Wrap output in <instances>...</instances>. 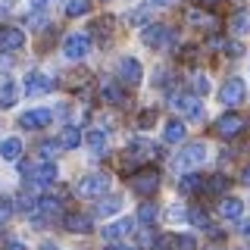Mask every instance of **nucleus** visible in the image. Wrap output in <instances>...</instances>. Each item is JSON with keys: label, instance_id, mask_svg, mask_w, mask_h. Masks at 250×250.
<instances>
[{"label": "nucleus", "instance_id": "nucleus-24", "mask_svg": "<svg viewBox=\"0 0 250 250\" xmlns=\"http://www.w3.org/2000/svg\"><path fill=\"white\" fill-rule=\"evenodd\" d=\"M119 207H122V197L116 194V197H109V200H100V203H97V213H100V216H109V213H116Z\"/></svg>", "mask_w": 250, "mask_h": 250}, {"label": "nucleus", "instance_id": "nucleus-40", "mask_svg": "<svg viewBox=\"0 0 250 250\" xmlns=\"http://www.w3.org/2000/svg\"><path fill=\"white\" fill-rule=\"evenodd\" d=\"M207 88H209V84H207V78L200 75V78H197V91H200V94H207Z\"/></svg>", "mask_w": 250, "mask_h": 250}, {"label": "nucleus", "instance_id": "nucleus-10", "mask_svg": "<svg viewBox=\"0 0 250 250\" xmlns=\"http://www.w3.org/2000/svg\"><path fill=\"white\" fill-rule=\"evenodd\" d=\"M141 38H144V44H147V47H163L166 41H172L175 35H172L166 25H147L144 31H141Z\"/></svg>", "mask_w": 250, "mask_h": 250}, {"label": "nucleus", "instance_id": "nucleus-9", "mask_svg": "<svg viewBox=\"0 0 250 250\" xmlns=\"http://www.w3.org/2000/svg\"><path fill=\"white\" fill-rule=\"evenodd\" d=\"M207 160V144H188L182 153H178V166L182 169H191V166H200Z\"/></svg>", "mask_w": 250, "mask_h": 250}, {"label": "nucleus", "instance_id": "nucleus-12", "mask_svg": "<svg viewBox=\"0 0 250 250\" xmlns=\"http://www.w3.org/2000/svg\"><path fill=\"white\" fill-rule=\"evenodd\" d=\"M25 44V35H22L19 28H0V50H19V47Z\"/></svg>", "mask_w": 250, "mask_h": 250}, {"label": "nucleus", "instance_id": "nucleus-30", "mask_svg": "<svg viewBox=\"0 0 250 250\" xmlns=\"http://www.w3.org/2000/svg\"><path fill=\"white\" fill-rule=\"evenodd\" d=\"M175 250H197L194 234H178V238H175Z\"/></svg>", "mask_w": 250, "mask_h": 250}, {"label": "nucleus", "instance_id": "nucleus-41", "mask_svg": "<svg viewBox=\"0 0 250 250\" xmlns=\"http://www.w3.org/2000/svg\"><path fill=\"white\" fill-rule=\"evenodd\" d=\"M150 3H156V6H169V3H175V0H150Z\"/></svg>", "mask_w": 250, "mask_h": 250}, {"label": "nucleus", "instance_id": "nucleus-25", "mask_svg": "<svg viewBox=\"0 0 250 250\" xmlns=\"http://www.w3.org/2000/svg\"><path fill=\"white\" fill-rule=\"evenodd\" d=\"M178 188H182V194L200 191V188H203V178H200V175H185V178H182V185H178Z\"/></svg>", "mask_w": 250, "mask_h": 250}, {"label": "nucleus", "instance_id": "nucleus-31", "mask_svg": "<svg viewBox=\"0 0 250 250\" xmlns=\"http://www.w3.org/2000/svg\"><path fill=\"white\" fill-rule=\"evenodd\" d=\"M60 150H62L60 141H44V144H41V156H47V160H53V156H57Z\"/></svg>", "mask_w": 250, "mask_h": 250}, {"label": "nucleus", "instance_id": "nucleus-28", "mask_svg": "<svg viewBox=\"0 0 250 250\" xmlns=\"http://www.w3.org/2000/svg\"><path fill=\"white\" fill-rule=\"evenodd\" d=\"M104 100L106 104H122L125 94H122V88H116V84H104Z\"/></svg>", "mask_w": 250, "mask_h": 250}, {"label": "nucleus", "instance_id": "nucleus-1", "mask_svg": "<svg viewBox=\"0 0 250 250\" xmlns=\"http://www.w3.org/2000/svg\"><path fill=\"white\" fill-rule=\"evenodd\" d=\"M106 188H109V175H106V172H91V175H84L82 182L75 185V194H78V197L94 200V197H100V194H106Z\"/></svg>", "mask_w": 250, "mask_h": 250}, {"label": "nucleus", "instance_id": "nucleus-18", "mask_svg": "<svg viewBox=\"0 0 250 250\" xmlns=\"http://www.w3.org/2000/svg\"><path fill=\"white\" fill-rule=\"evenodd\" d=\"M219 213H222L225 219H234V222H238V219L244 216V203L234 200V197H225L222 203H219Z\"/></svg>", "mask_w": 250, "mask_h": 250}, {"label": "nucleus", "instance_id": "nucleus-11", "mask_svg": "<svg viewBox=\"0 0 250 250\" xmlns=\"http://www.w3.org/2000/svg\"><path fill=\"white\" fill-rule=\"evenodd\" d=\"M141 62L138 60H131V57H125V60H119V78L125 84H138L141 82Z\"/></svg>", "mask_w": 250, "mask_h": 250}, {"label": "nucleus", "instance_id": "nucleus-8", "mask_svg": "<svg viewBox=\"0 0 250 250\" xmlns=\"http://www.w3.org/2000/svg\"><path fill=\"white\" fill-rule=\"evenodd\" d=\"M53 91V82L41 72H28L25 75V94L28 97H41V94H50Z\"/></svg>", "mask_w": 250, "mask_h": 250}, {"label": "nucleus", "instance_id": "nucleus-29", "mask_svg": "<svg viewBox=\"0 0 250 250\" xmlns=\"http://www.w3.org/2000/svg\"><path fill=\"white\" fill-rule=\"evenodd\" d=\"M13 209H16V203L10 197H0V225H6L13 219Z\"/></svg>", "mask_w": 250, "mask_h": 250}, {"label": "nucleus", "instance_id": "nucleus-2", "mask_svg": "<svg viewBox=\"0 0 250 250\" xmlns=\"http://www.w3.org/2000/svg\"><path fill=\"white\" fill-rule=\"evenodd\" d=\"M244 97H247V88H244V82H241V78H229V82L219 88V104H225V106L244 104Z\"/></svg>", "mask_w": 250, "mask_h": 250}, {"label": "nucleus", "instance_id": "nucleus-26", "mask_svg": "<svg viewBox=\"0 0 250 250\" xmlns=\"http://www.w3.org/2000/svg\"><path fill=\"white\" fill-rule=\"evenodd\" d=\"M231 28H234V35H247V31H250V16L247 13H234Z\"/></svg>", "mask_w": 250, "mask_h": 250}, {"label": "nucleus", "instance_id": "nucleus-16", "mask_svg": "<svg viewBox=\"0 0 250 250\" xmlns=\"http://www.w3.org/2000/svg\"><path fill=\"white\" fill-rule=\"evenodd\" d=\"M57 141H60V147H62V150H75V147L82 144L84 138H82V131H78L75 125H66V128L60 131V138H57Z\"/></svg>", "mask_w": 250, "mask_h": 250}, {"label": "nucleus", "instance_id": "nucleus-7", "mask_svg": "<svg viewBox=\"0 0 250 250\" xmlns=\"http://www.w3.org/2000/svg\"><path fill=\"white\" fill-rule=\"evenodd\" d=\"M131 188H135V194H153L156 188H160L156 169H144V172H138V175H131Z\"/></svg>", "mask_w": 250, "mask_h": 250}, {"label": "nucleus", "instance_id": "nucleus-19", "mask_svg": "<svg viewBox=\"0 0 250 250\" xmlns=\"http://www.w3.org/2000/svg\"><path fill=\"white\" fill-rule=\"evenodd\" d=\"M163 138H166L169 144H178V141H185V122L169 119V122H166V128H163Z\"/></svg>", "mask_w": 250, "mask_h": 250}, {"label": "nucleus", "instance_id": "nucleus-32", "mask_svg": "<svg viewBox=\"0 0 250 250\" xmlns=\"http://www.w3.org/2000/svg\"><path fill=\"white\" fill-rule=\"evenodd\" d=\"M153 250H175V238H172V234L156 238V241H153Z\"/></svg>", "mask_w": 250, "mask_h": 250}, {"label": "nucleus", "instance_id": "nucleus-5", "mask_svg": "<svg viewBox=\"0 0 250 250\" xmlns=\"http://www.w3.org/2000/svg\"><path fill=\"white\" fill-rule=\"evenodd\" d=\"M172 106L175 109H182V113L188 116V119H203V104L197 97H194V94H175V97H172Z\"/></svg>", "mask_w": 250, "mask_h": 250}, {"label": "nucleus", "instance_id": "nucleus-17", "mask_svg": "<svg viewBox=\"0 0 250 250\" xmlns=\"http://www.w3.org/2000/svg\"><path fill=\"white\" fill-rule=\"evenodd\" d=\"M66 229L75 234H88V231H94V222L82 213H72V216H66Z\"/></svg>", "mask_w": 250, "mask_h": 250}, {"label": "nucleus", "instance_id": "nucleus-46", "mask_svg": "<svg viewBox=\"0 0 250 250\" xmlns=\"http://www.w3.org/2000/svg\"><path fill=\"white\" fill-rule=\"evenodd\" d=\"M106 250H131V247H116V244H113V247H106Z\"/></svg>", "mask_w": 250, "mask_h": 250}, {"label": "nucleus", "instance_id": "nucleus-20", "mask_svg": "<svg viewBox=\"0 0 250 250\" xmlns=\"http://www.w3.org/2000/svg\"><path fill=\"white\" fill-rule=\"evenodd\" d=\"M0 156H3V160H19L22 156V141L19 138H6L3 144H0Z\"/></svg>", "mask_w": 250, "mask_h": 250}, {"label": "nucleus", "instance_id": "nucleus-42", "mask_svg": "<svg viewBox=\"0 0 250 250\" xmlns=\"http://www.w3.org/2000/svg\"><path fill=\"white\" fill-rule=\"evenodd\" d=\"M44 3H50V0H31V6H35V10H38V6H44Z\"/></svg>", "mask_w": 250, "mask_h": 250}, {"label": "nucleus", "instance_id": "nucleus-22", "mask_svg": "<svg viewBox=\"0 0 250 250\" xmlns=\"http://www.w3.org/2000/svg\"><path fill=\"white\" fill-rule=\"evenodd\" d=\"M84 141H88V147H91L94 153H100V150H104V147H106V135H104V131H100V128H91L88 135H84Z\"/></svg>", "mask_w": 250, "mask_h": 250}, {"label": "nucleus", "instance_id": "nucleus-45", "mask_svg": "<svg viewBox=\"0 0 250 250\" xmlns=\"http://www.w3.org/2000/svg\"><path fill=\"white\" fill-rule=\"evenodd\" d=\"M200 3H207V6H213V3H219V0H200Z\"/></svg>", "mask_w": 250, "mask_h": 250}, {"label": "nucleus", "instance_id": "nucleus-4", "mask_svg": "<svg viewBox=\"0 0 250 250\" xmlns=\"http://www.w3.org/2000/svg\"><path fill=\"white\" fill-rule=\"evenodd\" d=\"M91 50V38L88 35H69L66 41H62V53H66V60H84Z\"/></svg>", "mask_w": 250, "mask_h": 250}, {"label": "nucleus", "instance_id": "nucleus-15", "mask_svg": "<svg viewBox=\"0 0 250 250\" xmlns=\"http://www.w3.org/2000/svg\"><path fill=\"white\" fill-rule=\"evenodd\" d=\"M28 182H35V185H53V182H57V166H53V163L35 166V172L28 175Z\"/></svg>", "mask_w": 250, "mask_h": 250}, {"label": "nucleus", "instance_id": "nucleus-33", "mask_svg": "<svg viewBox=\"0 0 250 250\" xmlns=\"http://www.w3.org/2000/svg\"><path fill=\"white\" fill-rule=\"evenodd\" d=\"M225 188H229V178L225 175H216L213 182H209V191H225Z\"/></svg>", "mask_w": 250, "mask_h": 250}, {"label": "nucleus", "instance_id": "nucleus-27", "mask_svg": "<svg viewBox=\"0 0 250 250\" xmlns=\"http://www.w3.org/2000/svg\"><path fill=\"white\" fill-rule=\"evenodd\" d=\"M138 219H141L144 225H153V222H156V207H153V203H141Z\"/></svg>", "mask_w": 250, "mask_h": 250}, {"label": "nucleus", "instance_id": "nucleus-21", "mask_svg": "<svg viewBox=\"0 0 250 250\" xmlns=\"http://www.w3.org/2000/svg\"><path fill=\"white\" fill-rule=\"evenodd\" d=\"M16 100H19V88H16L13 82H3V84H0V106L10 109Z\"/></svg>", "mask_w": 250, "mask_h": 250}, {"label": "nucleus", "instance_id": "nucleus-36", "mask_svg": "<svg viewBox=\"0 0 250 250\" xmlns=\"http://www.w3.org/2000/svg\"><path fill=\"white\" fill-rule=\"evenodd\" d=\"M150 122H153V109H144V113H141V119H138V125H141V128H147Z\"/></svg>", "mask_w": 250, "mask_h": 250}, {"label": "nucleus", "instance_id": "nucleus-14", "mask_svg": "<svg viewBox=\"0 0 250 250\" xmlns=\"http://www.w3.org/2000/svg\"><path fill=\"white\" fill-rule=\"evenodd\" d=\"M60 213H62V203L57 197H41L38 200V209H35L38 219H57Z\"/></svg>", "mask_w": 250, "mask_h": 250}, {"label": "nucleus", "instance_id": "nucleus-44", "mask_svg": "<svg viewBox=\"0 0 250 250\" xmlns=\"http://www.w3.org/2000/svg\"><path fill=\"white\" fill-rule=\"evenodd\" d=\"M41 250H57V244H41Z\"/></svg>", "mask_w": 250, "mask_h": 250}, {"label": "nucleus", "instance_id": "nucleus-13", "mask_svg": "<svg viewBox=\"0 0 250 250\" xmlns=\"http://www.w3.org/2000/svg\"><path fill=\"white\" fill-rule=\"evenodd\" d=\"M131 229H135V222H131V219H116V222L104 225V238H106V241H119V238H125Z\"/></svg>", "mask_w": 250, "mask_h": 250}, {"label": "nucleus", "instance_id": "nucleus-6", "mask_svg": "<svg viewBox=\"0 0 250 250\" xmlns=\"http://www.w3.org/2000/svg\"><path fill=\"white\" fill-rule=\"evenodd\" d=\"M50 119H53V113L41 106V109H28V113H22L19 116V125H22V128H28V131H38V128H47Z\"/></svg>", "mask_w": 250, "mask_h": 250}, {"label": "nucleus", "instance_id": "nucleus-37", "mask_svg": "<svg viewBox=\"0 0 250 250\" xmlns=\"http://www.w3.org/2000/svg\"><path fill=\"white\" fill-rule=\"evenodd\" d=\"M131 22H135V25H141V22H147V13H144V10H135V13H131Z\"/></svg>", "mask_w": 250, "mask_h": 250}, {"label": "nucleus", "instance_id": "nucleus-34", "mask_svg": "<svg viewBox=\"0 0 250 250\" xmlns=\"http://www.w3.org/2000/svg\"><path fill=\"white\" fill-rule=\"evenodd\" d=\"M188 19H191L194 25H209V16L207 13H188Z\"/></svg>", "mask_w": 250, "mask_h": 250}, {"label": "nucleus", "instance_id": "nucleus-38", "mask_svg": "<svg viewBox=\"0 0 250 250\" xmlns=\"http://www.w3.org/2000/svg\"><path fill=\"white\" fill-rule=\"evenodd\" d=\"M3 250H25V244H22V241H16V238H13V241H6V247H3Z\"/></svg>", "mask_w": 250, "mask_h": 250}, {"label": "nucleus", "instance_id": "nucleus-3", "mask_svg": "<svg viewBox=\"0 0 250 250\" xmlns=\"http://www.w3.org/2000/svg\"><path fill=\"white\" fill-rule=\"evenodd\" d=\"M244 128H247V119L238 116V113H225V116H219V122H216L219 138H238Z\"/></svg>", "mask_w": 250, "mask_h": 250}, {"label": "nucleus", "instance_id": "nucleus-35", "mask_svg": "<svg viewBox=\"0 0 250 250\" xmlns=\"http://www.w3.org/2000/svg\"><path fill=\"white\" fill-rule=\"evenodd\" d=\"M188 216H191V222H194V225H207V213H203V209H191Z\"/></svg>", "mask_w": 250, "mask_h": 250}, {"label": "nucleus", "instance_id": "nucleus-23", "mask_svg": "<svg viewBox=\"0 0 250 250\" xmlns=\"http://www.w3.org/2000/svg\"><path fill=\"white\" fill-rule=\"evenodd\" d=\"M84 13H91V0H69L66 3V16H84Z\"/></svg>", "mask_w": 250, "mask_h": 250}, {"label": "nucleus", "instance_id": "nucleus-43", "mask_svg": "<svg viewBox=\"0 0 250 250\" xmlns=\"http://www.w3.org/2000/svg\"><path fill=\"white\" fill-rule=\"evenodd\" d=\"M244 185H250V166H247V172H244Z\"/></svg>", "mask_w": 250, "mask_h": 250}, {"label": "nucleus", "instance_id": "nucleus-39", "mask_svg": "<svg viewBox=\"0 0 250 250\" xmlns=\"http://www.w3.org/2000/svg\"><path fill=\"white\" fill-rule=\"evenodd\" d=\"M238 231L241 234H250V219H238Z\"/></svg>", "mask_w": 250, "mask_h": 250}]
</instances>
